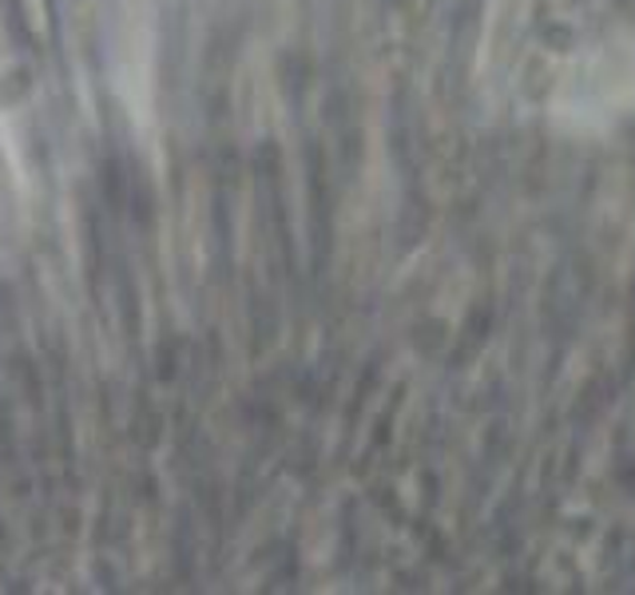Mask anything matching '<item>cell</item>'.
Here are the masks:
<instances>
[{
    "mask_svg": "<svg viewBox=\"0 0 635 595\" xmlns=\"http://www.w3.org/2000/svg\"><path fill=\"white\" fill-rule=\"evenodd\" d=\"M17 25L37 52H52L60 37V17L52 0H17Z\"/></svg>",
    "mask_w": 635,
    "mask_h": 595,
    "instance_id": "obj_1",
    "label": "cell"
}]
</instances>
